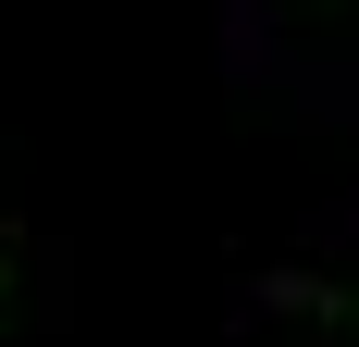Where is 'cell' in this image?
<instances>
[{"label": "cell", "instance_id": "1", "mask_svg": "<svg viewBox=\"0 0 359 347\" xmlns=\"http://www.w3.org/2000/svg\"><path fill=\"white\" fill-rule=\"evenodd\" d=\"M0 285H13V248H0Z\"/></svg>", "mask_w": 359, "mask_h": 347}]
</instances>
